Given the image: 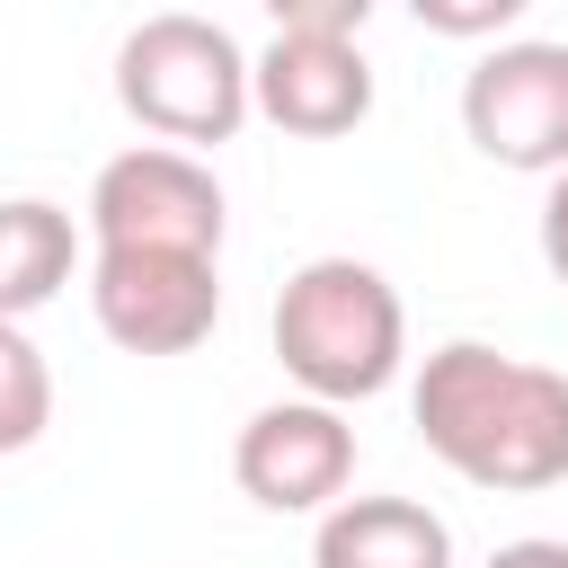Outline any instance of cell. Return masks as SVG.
<instances>
[{
    "instance_id": "1",
    "label": "cell",
    "mask_w": 568,
    "mask_h": 568,
    "mask_svg": "<svg viewBox=\"0 0 568 568\" xmlns=\"http://www.w3.org/2000/svg\"><path fill=\"white\" fill-rule=\"evenodd\" d=\"M417 435L444 470H462L470 488H559L568 479V373L497 355L479 337H453L426 355L417 373Z\"/></svg>"
},
{
    "instance_id": "4",
    "label": "cell",
    "mask_w": 568,
    "mask_h": 568,
    "mask_svg": "<svg viewBox=\"0 0 568 568\" xmlns=\"http://www.w3.org/2000/svg\"><path fill=\"white\" fill-rule=\"evenodd\" d=\"M89 302L124 355H186L222 320V275L213 248H98Z\"/></svg>"
},
{
    "instance_id": "10",
    "label": "cell",
    "mask_w": 568,
    "mask_h": 568,
    "mask_svg": "<svg viewBox=\"0 0 568 568\" xmlns=\"http://www.w3.org/2000/svg\"><path fill=\"white\" fill-rule=\"evenodd\" d=\"M80 266V231L62 204L44 195H18L0 204V320H27L36 302H53Z\"/></svg>"
},
{
    "instance_id": "7",
    "label": "cell",
    "mask_w": 568,
    "mask_h": 568,
    "mask_svg": "<svg viewBox=\"0 0 568 568\" xmlns=\"http://www.w3.org/2000/svg\"><path fill=\"white\" fill-rule=\"evenodd\" d=\"M231 479L266 506V515H311L337 506L355 479V426L337 417V399H275L240 426L231 444Z\"/></svg>"
},
{
    "instance_id": "6",
    "label": "cell",
    "mask_w": 568,
    "mask_h": 568,
    "mask_svg": "<svg viewBox=\"0 0 568 568\" xmlns=\"http://www.w3.org/2000/svg\"><path fill=\"white\" fill-rule=\"evenodd\" d=\"M98 248H222V186L178 142H133L89 186Z\"/></svg>"
},
{
    "instance_id": "2",
    "label": "cell",
    "mask_w": 568,
    "mask_h": 568,
    "mask_svg": "<svg viewBox=\"0 0 568 568\" xmlns=\"http://www.w3.org/2000/svg\"><path fill=\"white\" fill-rule=\"evenodd\" d=\"M275 355L311 399H373L408 355V311L382 266L364 257H311L275 293Z\"/></svg>"
},
{
    "instance_id": "11",
    "label": "cell",
    "mask_w": 568,
    "mask_h": 568,
    "mask_svg": "<svg viewBox=\"0 0 568 568\" xmlns=\"http://www.w3.org/2000/svg\"><path fill=\"white\" fill-rule=\"evenodd\" d=\"M53 426V373L18 320H0V453H27Z\"/></svg>"
},
{
    "instance_id": "5",
    "label": "cell",
    "mask_w": 568,
    "mask_h": 568,
    "mask_svg": "<svg viewBox=\"0 0 568 568\" xmlns=\"http://www.w3.org/2000/svg\"><path fill=\"white\" fill-rule=\"evenodd\" d=\"M462 133L497 169H524V178L568 169V44L524 36V44L479 53L462 80Z\"/></svg>"
},
{
    "instance_id": "12",
    "label": "cell",
    "mask_w": 568,
    "mask_h": 568,
    "mask_svg": "<svg viewBox=\"0 0 568 568\" xmlns=\"http://www.w3.org/2000/svg\"><path fill=\"white\" fill-rule=\"evenodd\" d=\"M417 9V27H435V36H497V27H515L532 0H408Z\"/></svg>"
},
{
    "instance_id": "3",
    "label": "cell",
    "mask_w": 568,
    "mask_h": 568,
    "mask_svg": "<svg viewBox=\"0 0 568 568\" xmlns=\"http://www.w3.org/2000/svg\"><path fill=\"white\" fill-rule=\"evenodd\" d=\"M115 98L142 133L195 151V142H231L248 124V53L231 44V27L195 18V9H160L115 44Z\"/></svg>"
},
{
    "instance_id": "13",
    "label": "cell",
    "mask_w": 568,
    "mask_h": 568,
    "mask_svg": "<svg viewBox=\"0 0 568 568\" xmlns=\"http://www.w3.org/2000/svg\"><path fill=\"white\" fill-rule=\"evenodd\" d=\"M275 27H320V36H355L373 18V0H266Z\"/></svg>"
},
{
    "instance_id": "14",
    "label": "cell",
    "mask_w": 568,
    "mask_h": 568,
    "mask_svg": "<svg viewBox=\"0 0 568 568\" xmlns=\"http://www.w3.org/2000/svg\"><path fill=\"white\" fill-rule=\"evenodd\" d=\"M541 266L568 284V169H550V195H541Z\"/></svg>"
},
{
    "instance_id": "15",
    "label": "cell",
    "mask_w": 568,
    "mask_h": 568,
    "mask_svg": "<svg viewBox=\"0 0 568 568\" xmlns=\"http://www.w3.org/2000/svg\"><path fill=\"white\" fill-rule=\"evenodd\" d=\"M488 568H568V541H541V532H524V541L488 550Z\"/></svg>"
},
{
    "instance_id": "8",
    "label": "cell",
    "mask_w": 568,
    "mask_h": 568,
    "mask_svg": "<svg viewBox=\"0 0 568 568\" xmlns=\"http://www.w3.org/2000/svg\"><path fill=\"white\" fill-rule=\"evenodd\" d=\"M248 98L275 133L302 142H337L373 115V62L355 53V36H320V27H275V44L248 62Z\"/></svg>"
},
{
    "instance_id": "9",
    "label": "cell",
    "mask_w": 568,
    "mask_h": 568,
    "mask_svg": "<svg viewBox=\"0 0 568 568\" xmlns=\"http://www.w3.org/2000/svg\"><path fill=\"white\" fill-rule=\"evenodd\" d=\"M311 568H453V532L417 497H337L320 515Z\"/></svg>"
}]
</instances>
